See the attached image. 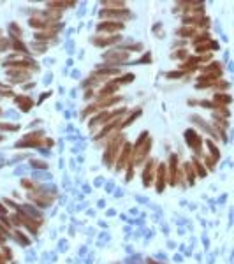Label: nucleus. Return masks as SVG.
I'll list each match as a JSON object with an SVG mask.
<instances>
[{"label":"nucleus","mask_w":234,"mask_h":264,"mask_svg":"<svg viewBox=\"0 0 234 264\" xmlns=\"http://www.w3.org/2000/svg\"><path fill=\"white\" fill-rule=\"evenodd\" d=\"M127 56H129V53L125 51H111L106 55V60H111V62H121V60H127Z\"/></svg>","instance_id":"f257e3e1"},{"label":"nucleus","mask_w":234,"mask_h":264,"mask_svg":"<svg viewBox=\"0 0 234 264\" xmlns=\"http://www.w3.org/2000/svg\"><path fill=\"white\" fill-rule=\"evenodd\" d=\"M121 27H123L121 23H115V21H111V23H100L99 30H120Z\"/></svg>","instance_id":"f03ea898"},{"label":"nucleus","mask_w":234,"mask_h":264,"mask_svg":"<svg viewBox=\"0 0 234 264\" xmlns=\"http://www.w3.org/2000/svg\"><path fill=\"white\" fill-rule=\"evenodd\" d=\"M18 102L23 106V100H21V99H19ZM30 106H32V100H30V99H25V111H28V107H30Z\"/></svg>","instance_id":"7ed1b4c3"}]
</instances>
